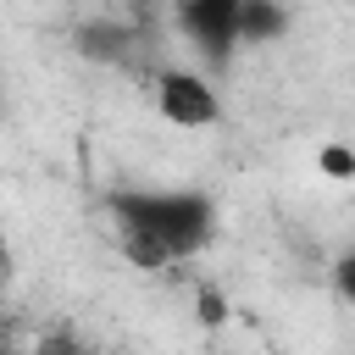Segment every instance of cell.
<instances>
[{
  "label": "cell",
  "mask_w": 355,
  "mask_h": 355,
  "mask_svg": "<svg viewBox=\"0 0 355 355\" xmlns=\"http://www.w3.org/2000/svg\"><path fill=\"white\" fill-rule=\"evenodd\" d=\"M222 316H227V305H222V300H216V294L205 288V294H200V322H211V327H216Z\"/></svg>",
  "instance_id": "7"
},
{
  "label": "cell",
  "mask_w": 355,
  "mask_h": 355,
  "mask_svg": "<svg viewBox=\"0 0 355 355\" xmlns=\"http://www.w3.org/2000/svg\"><path fill=\"white\" fill-rule=\"evenodd\" d=\"M316 166H322V178L344 183V178H355V150H344V144H322V150H316Z\"/></svg>",
  "instance_id": "6"
},
{
  "label": "cell",
  "mask_w": 355,
  "mask_h": 355,
  "mask_svg": "<svg viewBox=\"0 0 355 355\" xmlns=\"http://www.w3.org/2000/svg\"><path fill=\"white\" fill-rule=\"evenodd\" d=\"M338 288L355 300V255H344V261H338Z\"/></svg>",
  "instance_id": "8"
},
{
  "label": "cell",
  "mask_w": 355,
  "mask_h": 355,
  "mask_svg": "<svg viewBox=\"0 0 355 355\" xmlns=\"http://www.w3.org/2000/svg\"><path fill=\"white\" fill-rule=\"evenodd\" d=\"M239 6L244 0H178V33L211 67H222L239 50Z\"/></svg>",
  "instance_id": "3"
},
{
  "label": "cell",
  "mask_w": 355,
  "mask_h": 355,
  "mask_svg": "<svg viewBox=\"0 0 355 355\" xmlns=\"http://www.w3.org/2000/svg\"><path fill=\"white\" fill-rule=\"evenodd\" d=\"M155 111H161V122H172L183 133H200V128L222 122V94L205 72L166 67V72H155Z\"/></svg>",
  "instance_id": "2"
},
{
  "label": "cell",
  "mask_w": 355,
  "mask_h": 355,
  "mask_svg": "<svg viewBox=\"0 0 355 355\" xmlns=\"http://www.w3.org/2000/svg\"><path fill=\"white\" fill-rule=\"evenodd\" d=\"M6 261H11V250H6V233H0V272H6Z\"/></svg>",
  "instance_id": "9"
},
{
  "label": "cell",
  "mask_w": 355,
  "mask_h": 355,
  "mask_svg": "<svg viewBox=\"0 0 355 355\" xmlns=\"http://www.w3.org/2000/svg\"><path fill=\"white\" fill-rule=\"evenodd\" d=\"M128 44H133V33L122 22H89V28H78V50L94 55V61H122Z\"/></svg>",
  "instance_id": "5"
},
{
  "label": "cell",
  "mask_w": 355,
  "mask_h": 355,
  "mask_svg": "<svg viewBox=\"0 0 355 355\" xmlns=\"http://www.w3.org/2000/svg\"><path fill=\"white\" fill-rule=\"evenodd\" d=\"M105 205H111L122 255L150 272L166 261L200 255L216 233V200L200 189H116Z\"/></svg>",
  "instance_id": "1"
},
{
  "label": "cell",
  "mask_w": 355,
  "mask_h": 355,
  "mask_svg": "<svg viewBox=\"0 0 355 355\" xmlns=\"http://www.w3.org/2000/svg\"><path fill=\"white\" fill-rule=\"evenodd\" d=\"M288 0H244L239 6V44H277L288 33Z\"/></svg>",
  "instance_id": "4"
}]
</instances>
